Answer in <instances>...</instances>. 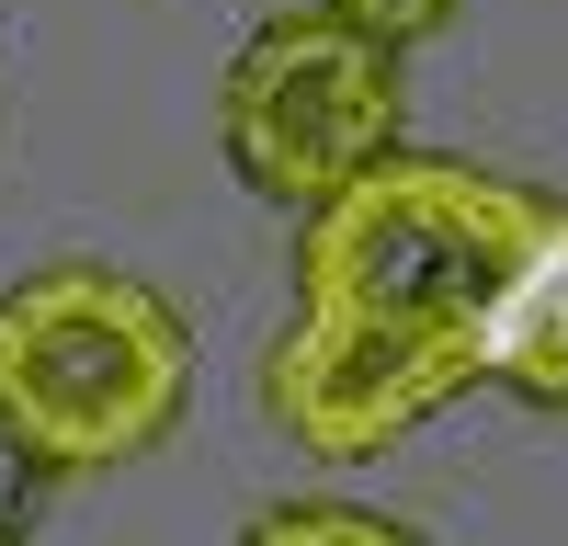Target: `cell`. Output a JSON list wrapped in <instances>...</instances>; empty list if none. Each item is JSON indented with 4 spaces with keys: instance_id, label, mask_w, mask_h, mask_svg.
Instances as JSON below:
<instances>
[{
    "instance_id": "obj_4",
    "label": "cell",
    "mask_w": 568,
    "mask_h": 546,
    "mask_svg": "<svg viewBox=\"0 0 568 546\" xmlns=\"http://www.w3.org/2000/svg\"><path fill=\"white\" fill-rule=\"evenodd\" d=\"M489 364L466 342H409V331H364V318H296L273 342L262 387H273V422L296 433L307 455L353 467V455H387L398 433H420L444 398H466Z\"/></svg>"
},
{
    "instance_id": "obj_6",
    "label": "cell",
    "mask_w": 568,
    "mask_h": 546,
    "mask_svg": "<svg viewBox=\"0 0 568 546\" xmlns=\"http://www.w3.org/2000/svg\"><path fill=\"white\" fill-rule=\"evenodd\" d=\"M251 546H420V535L387 513H353V501H273L251 524Z\"/></svg>"
},
{
    "instance_id": "obj_2",
    "label": "cell",
    "mask_w": 568,
    "mask_h": 546,
    "mask_svg": "<svg viewBox=\"0 0 568 546\" xmlns=\"http://www.w3.org/2000/svg\"><path fill=\"white\" fill-rule=\"evenodd\" d=\"M194 331L160 285L114 262H58L0 296V444L34 478L125 467L182 422Z\"/></svg>"
},
{
    "instance_id": "obj_5",
    "label": "cell",
    "mask_w": 568,
    "mask_h": 546,
    "mask_svg": "<svg viewBox=\"0 0 568 546\" xmlns=\"http://www.w3.org/2000/svg\"><path fill=\"white\" fill-rule=\"evenodd\" d=\"M489 376L524 387L535 410H568V216H557V240L535 251V273H524V285H511V307H500Z\"/></svg>"
},
{
    "instance_id": "obj_1",
    "label": "cell",
    "mask_w": 568,
    "mask_h": 546,
    "mask_svg": "<svg viewBox=\"0 0 568 546\" xmlns=\"http://www.w3.org/2000/svg\"><path fill=\"white\" fill-rule=\"evenodd\" d=\"M557 240V205L466 160H387L296 240V318H364L409 342H466L489 364L511 285Z\"/></svg>"
},
{
    "instance_id": "obj_7",
    "label": "cell",
    "mask_w": 568,
    "mask_h": 546,
    "mask_svg": "<svg viewBox=\"0 0 568 546\" xmlns=\"http://www.w3.org/2000/svg\"><path fill=\"white\" fill-rule=\"evenodd\" d=\"M329 12H342L353 34H375V46H387V58H398V46H420V34H444V23L466 12V0H329Z\"/></svg>"
},
{
    "instance_id": "obj_8",
    "label": "cell",
    "mask_w": 568,
    "mask_h": 546,
    "mask_svg": "<svg viewBox=\"0 0 568 546\" xmlns=\"http://www.w3.org/2000/svg\"><path fill=\"white\" fill-rule=\"evenodd\" d=\"M23 524H34V467L0 444V546H23Z\"/></svg>"
},
{
    "instance_id": "obj_3",
    "label": "cell",
    "mask_w": 568,
    "mask_h": 546,
    "mask_svg": "<svg viewBox=\"0 0 568 546\" xmlns=\"http://www.w3.org/2000/svg\"><path fill=\"white\" fill-rule=\"evenodd\" d=\"M216 136L251 194L318 216L398 160V58L342 12H273L216 80Z\"/></svg>"
}]
</instances>
